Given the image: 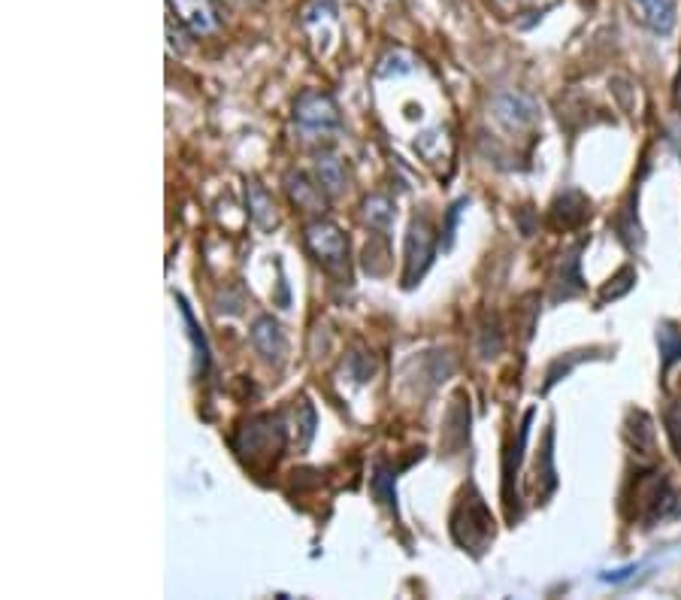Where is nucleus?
Wrapping results in <instances>:
<instances>
[{"mask_svg": "<svg viewBox=\"0 0 681 600\" xmlns=\"http://www.w3.org/2000/svg\"><path fill=\"white\" fill-rule=\"evenodd\" d=\"M451 537L458 540L461 549L482 555L491 540H494V519L491 510L485 507V500L476 488H470V494H464V500L458 504L451 516Z\"/></svg>", "mask_w": 681, "mask_h": 600, "instance_id": "nucleus-1", "label": "nucleus"}, {"mask_svg": "<svg viewBox=\"0 0 681 600\" xmlns=\"http://www.w3.org/2000/svg\"><path fill=\"white\" fill-rule=\"evenodd\" d=\"M294 125L306 134V140H321L333 131H339V107L333 97L324 91H303L294 104Z\"/></svg>", "mask_w": 681, "mask_h": 600, "instance_id": "nucleus-2", "label": "nucleus"}, {"mask_svg": "<svg viewBox=\"0 0 681 600\" xmlns=\"http://www.w3.org/2000/svg\"><path fill=\"white\" fill-rule=\"evenodd\" d=\"M237 452L243 455V458H249L252 464H258L261 458H279L282 455V449H285V428H282V422L279 419H273V416H258V419H252L249 425H243L240 428V434H237Z\"/></svg>", "mask_w": 681, "mask_h": 600, "instance_id": "nucleus-3", "label": "nucleus"}, {"mask_svg": "<svg viewBox=\"0 0 681 600\" xmlns=\"http://www.w3.org/2000/svg\"><path fill=\"white\" fill-rule=\"evenodd\" d=\"M433 255H436L433 222L427 216H415L406 234V273H403L406 288H412L427 273V267L433 264Z\"/></svg>", "mask_w": 681, "mask_h": 600, "instance_id": "nucleus-4", "label": "nucleus"}, {"mask_svg": "<svg viewBox=\"0 0 681 600\" xmlns=\"http://www.w3.org/2000/svg\"><path fill=\"white\" fill-rule=\"evenodd\" d=\"M306 246L315 255V261L330 270L343 267L349 258V237L327 219H315L306 225Z\"/></svg>", "mask_w": 681, "mask_h": 600, "instance_id": "nucleus-5", "label": "nucleus"}, {"mask_svg": "<svg viewBox=\"0 0 681 600\" xmlns=\"http://www.w3.org/2000/svg\"><path fill=\"white\" fill-rule=\"evenodd\" d=\"M494 116L503 128L524 131V128L539 122V107H536V100L527 97L524 91H500L494 97Z\"/></svg>", "mask_w": 681, "mask_h": 600, "instance_id": "nucleus-6", "label": "nucleus"}, {"mask_svg": "<svg viewBox=\"0 0 681 600\" xmlns=\"http://www.w3.org/2000/svg\"><path fill=\"white\" fill-rule=\"evenodd\" d=\"M176 22L191 28L194 34H212L221 25V13L215 0H167Z\"/></svg>", "mask_w": 681, "mask_h": 600, "instance_id": "nucleus-7", "label": "nucleus"}, {"mask_svg": "<svg viewBox=\"0 0 681 600\" xmlns=\"http://www.w3.org/2000/svg\"><path fill=\"white\" fill-rule=\"evenodd\" d=\"M252 346L258 349V355H264V361L282 364L285 361V352H288V340H285L282 325L273 316H261L252 325Z\"/></svg>", "mask_w": 681, "mask_h": 600, "instance_id": "nucleus-8", "label": "nucleus"}, {"mask_svg": "<svg viewBox=\"0 0 681 600\" xmlns=\"http://www.w3.org/2000/svg\"><path fill=\"white\" fill-rule=\"evenodd\" d=\"M285 191L288 197L294 200V204L306 213H318L324 210V194H321V185H315L306 173H288L285 176Z\"/></svg>", "mask_w": 681, "mask_h": 600, "instance_id": "nucleus-9", "label": "nucleus"}, {"mask_svg": "<svg viewBox=\"0 0 681 600\" xmlns=\"http://www.w3.org/2000/svg\"><path fill=\"white\" fill-rule=\"evenodd\" d=\"M636 7H639V13H642V22H645L654 34H660V37L672 34L675 19H678L675 0H636Z\"/></svg>", "mask_w": 681, "mask_h": 600, "instance_id": "nucleus-10", "label": "nucleus"}, {"mask_svg": "<svg viewBox=\"0 0 681 600\" xmlns=\"http://www.w3.org/2000/svg\"><path fill=\"white\" fill-rule=\"evenodd\" d=\"M246 204H249V216L258 228L270 231L276 225V204L264 185H258V182L246 185Z\"/></svg>", "mask_w": 681, "mask_h": 600, "instance_id": "nucleus-11", "label": "nucleus"}, {"mask_svg": "<svg viewBox=\"0 0 681 600\" xmlns=\"http://www.w3.org/2000/svg\"><path fill=\"white\" fill-rule=\"evenodd\" d=\"M579 252H582V246H576L570 255H563V261H560V273H557V291H554V300H566V297H576V294H582L585 291V279H582V273H579Z\"/></svg>", "mask_w": 681, "mask_h": 600, "instance_id": "nucleus-12", "label": "nucleus"}, {"mask_svg": "<svg viewBox=\"0 0 681 600\" xmlns=\"http://www.w3.org/2000/svg\"><path fill=\"white\" fill-rule=\"evenodd\" d=\"M576 194L579 191H566L563 197H557V204H554V222L563 225V228H576V225H582L591 216V204H588L585 194L579 197V204L573 207Z\"/></svg>", "mask_w": 681, "mask_h": 600, "instance_id": "nucleus-13", "label": "nucleus"}, {"mask_svg": "<svg viewBox=\"0 0 681 600\" xmlns=\"http://www.w3.org/2000/svg\"><path fill=\"white\" fill-rule=\"evenodd\" d=\"M315 170H318V182H321L324 191H330V194L343 191V185H346V167H343V161L333 158V155H318Z\"/></svg>", "mask_w": 681, "mask_h": 600, "instance_id": "nucleus-14", "label": "nucleus"}, {"mask_svg": "<svg viewBox=\"0 0 681 600\" xmlns=\"http://www.w3.org/2000/svg\"><path fill=\"white\" fill-rule=\"evenodd\" d=\"M364 216H367V222H370L373 228L391 231L397 213H394V204H391V200H388L385 194H373V197H367V204H364Z\"/></svg>", "mask_w": 681, "mask_h": 600, "instance_id": "nucleus-15", "label": "nucleus"}, {"mask_svg": "<svg viewBox=\"0 0 681 600\" xmlns=\"http://www.w3.org/2000/svg\"><path fill=\"white\" fill-rule=\"evenodd\" d=\"M657 343H660V355H663V370H669L675 361H681V331L672 322H663L657 328Z\"/></svg>", "mask_w": 681, "mask_h": 600, "instance_id": "nucleus-16", "label": "nucleus"}, {"mask_svg": "<svg viewBox=\"0 0 681 600\" xmlns=\"http://www.w3.org/2000/svg\"><path fill=\"white\" fill-rule=\"evenodd\" d=\"M179 310H182V319H185V325H188V334H191V343H194V352H197V370L203 373V370H206V364H209V346H206V337H203V331H200V325H197V319H194L191 307L185 304V297H179Z\"/></svg>", "mask_w": 681, "mask_h": 600, "instance_id": "nucleus-17", "label": "nucleus"}, {"mask_svg": "<svg viewBox=\"0 0 681 600\" xmlns=\"http://www.w3.org/2000/svg\"><path fill=\"white\" fill-rule=\"evenodd\" d=\"M633 282H636V270H633V267H621V270L609 279V285L603 288V294H600V307H606L609 300L624 297V294L633 288Z\"/></svg>", "mask_w": 681, "mask_h": 600, "instance_id": "nucleus-18", "label": "nucleus"}, {"mask_svg": "<svg viewBox=\"0 0 681 600\" xmlns=\"http://www.w3.org/2000/svg\"><path fill=\"white\" fill-rule=\"evenodd\" d=\"M373 494L382 500V504L388 507V510H394L397 513V488H394V476H391V470L388 467H376V476H373Z\"/></svg>", "mask_w": 681, "mask_h": 600, "instance_id": "nucleus-19", "label": "nucleus"}, {"mask_svg": "<svg viewBox=\"0 0 681 600\" xmlns=\"http://www.w3.org/2000/svg\"><path fill=\"white\" fill-rule=\"evenodd\" d=\"M300 413H303V422H297V428L303 431V437H300V446L306 449V446H309V440L315 437V425H318V416H315V407L309 404L306 397L300 400Z\"/></svg>", "mask_w": 681, "mask_h": 600, "instance_id": "nucleus-20", "label": "nucleus"}, {"mask_svg": "<svg viewBox=\"0 0 681 600\" xmlns=\"http://www.w3.org/2000/svg\"><path fill=\"white\" fill-rule=\"evenodd\" d=\"M403 73H412V58H406L403 52L388 55L379 67V76H403Z\"/></svg>", "mask_w": 681, "mask_h": 600, "instance_id": "nucleus-21", "label": "nucleus"}, {"mask_svg": "<svg viewBox=\"0 0 681 600\" xmlns=\"http://www.w3.org/2000/svg\"><path fill=\"white\" fill-rule=\"evenodd\" d=\"M666 434H669V440H672V449H675L678 458H681V404H675V407L666 413Z\"/></svg>", "mask_w": 681, "mask_h": 600, "instance_id": "nucleus-22", "label": "nucleus"}, {"mask_svg": "<svg viewBox=\"0 0 681 600\" xmlns=\"http://www.w3.org/2000/svg\"><path fill=\"white\" fill-rule=\"evenodd\" d=\"M467 207V200H458V204L451 207V213H448V225H445V249L451 246V240H454V225H458V216H461V210Z\"/></svg>", "mask_w": 681, "mask_h": 600, "instance_id": "nucleus-23", "label": "nucleus"}, {"mask_svg": "<svg viewBox=\"0 0 681 600\" xmlns=\"http://www.w3.org/2000/svg\"><path fill=\"white\" fill-rule=\"evenodd\" d=\"M669 134H672V143H675V149H678V158H681V122H675Z\"/></svg>", "mask_w": 681, "mask_h": 600, "instance_id": "nucleus-24", "label": "nucleus"}, {"mask_svg": "<svg viewBox=\"0 0 681 600\" xmlns=\"http://www.w3.org/2000/svg\"><path fill=\"white\" fill-rule=\"evenodd\" d=\"M675 104L681 107V70H678V79H675Z\"/></svg>", "mask_w": 681, "mask_h": 600, "instance_id": "nucleus-25", "label": "nucleus"}]
</instances>
